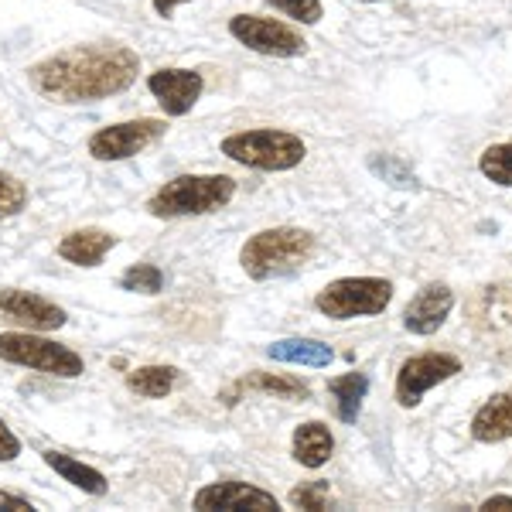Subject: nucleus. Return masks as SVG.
I'll return each instance as SVG.
<instances>
[{"label": "nucleus", "mask_w": 512, "mask_h": 512, "mask_svg": "<svg viewBox=\"0 0 512 512\" xmlns=\"http://www.w3.org/2000/svg\"><path fill=\"white\" fill-rule=\"evenodd\" d=\"M137 72L140 59L127 45H79L31 65L28 79L55 103H96L134 86Z\"/></svg>", "instance_id": "1"}, {"label": "nucleus", "mask_w": 512, "mask_h": 512, "mask_svg": "<svg viewBox=\"0 0 512 512\" xmlns=\"http://www.w3.org/2000/svg\"><path fill=\"white\" fill-rule=\"evenodd\" d=\"M315 253V236L304 233V229H263L246 239L243 253H239V263L253 280H274V277H287L294 274L297 267L311 260Z\"/></svg>", "instance_id": "2"}, {"label": "nucleus", "mask_w": 512, "mask_h": 512, "mask_svg": "<svg viewBox=\"0 0 512 512\" xmlns=\"http://www.w3.org/2000/svg\"><path fill=\"white\" fill-rule=\"evenodd\" d=\"M236 195V181L229 175H181L154 192L147 212L154 219H181V216H205L229 205Z\"/></svg>", "instance_id": "3"}, {"label": "nucleus", "mask_w": 512, "mask_h": 512, "mask_svg": "<svg viewBox=\"0 0 512 512\" xmlns=\"http://www.w3.org/2000/svg\"><path fill=\"white\" fill-rule=\"evenodd\" d=\"M222 154L256 171H291L304 161L308 147H304L301 137L287 134V130L263 127V130H239V134H229L222 140Z\"/></svg>", "instance_id": "4"}, {"label": "nucleus", "mask_w": 512, "mask_h": 512, "mask_svg": "<svg viewBox=\"0 0 512 512\" xmlns=\"http://www.w3.org/2000/svg\"><path fill=\"white\" fill-rule=\"evenodd\" d=\"M393 301V284L383 277H342L315 297V308L335 321L383 315Z\"/></svg>", "instance_id": "5"}, {"label": "nucleus", "mask_w": 512, "mask_h": 512, "mask_svg": "<svg viewBox=\"0 0 512 512\" xmlns=\"http://www.w3.org/2000/svg\"><path fill=\"white\" fill-rule=\"evenodd\" d=\"M0 359L14 362V366H28V369H35V373L62 376V379H76L82 376V369H86L79 352L48 342V338L28 335V332L0 335Z\"/></svg>", "instance_id": "6"}, {"label": "nucleus", "mask_w": 512, "mask_h": 512, "mask_svg": "<svg viewBox=\"0 0 512 512\" xmlns=\"http://www.w3.org/2000/svg\"><path fill=\"white\" fill-rule=\"evenodd\" d=\"M229 35H233L239 45L250 48V52L274 55V59H291V55H301L304 48H308L301 31H294L291 24H284V21L260 18V14H236V18L229 21Z\"/></svg>", "instance_id": "7"}, {"label": "nucleus", "mask_w": 512, "mask_h": 512, "mask_svg": "<svg viewBox=\"0 0 512 512\" xmlns=\"http://www.w3.org/2000/svg\"><path fill=\"white\" fill-rule=\"evenodd\" d=\"M164 120L144 117V120H127V123H113V127L96 130L89 140V154L96 161H127L134 154L147 151L154 140L164 137Z\"/></svg>", "instance_id": "8"}, {"label": "nucleus", "mask_w": 512, "mask_h": 512, "mask_svg": "<svg viewBox=\"0 0 512 512\" xmlns=\"http://www.w3.org/2000/svg\"><path fill=\"white\" fill-rule=\"evenodd\" d=\"M461 373V359L448 352H424L414 355L400 366L396 373V403L400 407H417L420 396H424L431 386L444 383V379Z\"/></svg>", "instance_id": "9"}, {"label": "nucleus", "mask_w": 512, "mask_h": 512, "mask_svg": "<svg viewBox=\"0 0 512 512\" xmlns=\"http://www.w3.org/2000/svg\"><path fill=\"white\" fill-rule=\"evenodd\" d=\"M147 89L158 96L161 110L168 113V117H185V113H192V106L198 99H202L205 79L192 69H161V72H151Z\"/></svg>", "instance_id": "10"}, {"label": "nucleus", "mask_w": 512, "mask_h": 512, "mask_svg": "<svg viewBox=\"0 0 512 512\" xmlns=\"http://www.w3.org/2000/svg\"><path fill=\"white\" fill-rule=\"evenodd\" d=\"M0 315L7 321L35 328V332H55V328L65 325V311L59 304L45 301V297H38L31 291H18V287L0 291Z\"/></svg>", "instance_id": "11"}, {"label": "nucleus", "mask_w": 512, "mask_h": 512, "mask_svg": "<svg viewBox=\"0 0 512 512\" xmlns=\"http://www.w3.org/2000/svg\"><path fill=\"white\" fill-rule=\"evenodd\" d=\"M195 509L270 512V509H277V499L270 492L256 489V485H246V482H216V485H205V489L195 495Z\"/></svg>", "instance_id": "12"}, {"label": "nucleus", "mask_w": 512, "mask_h": 512, "mask_svg": "<svg viewBox=\"0 0 512 512\" xmlns=\"http://www.w3.org/2000/svg\"><path fill=\"white\" fill-rule=\"evenodd\" d=\"M451 308H454L451 287L427 284L424 291L407 304V311H403V325H407V332H414V335H431L444 325V321H448Z\"/></svg>", "instance_id": "13"}, {"label": "nucleus", "mask_w": 512, "mask_h": 512, "mask_svg": "<svg viewBox=\"0 0 512 512\" xmlns=\"http://www.w3.org/2000/svg\"><path fill=\"white\" fill-rule=\"evenodd\" d=\"M113 246H117V236L103 233V229H76V233L62 236L59 256L76 263V267H96Z\"/></svg>", "instance_id": "14"}, {"label": "nucleus", "mask_w": 512, "mask_h": 512, "mask_svg": "<svg viewBox=\"0 0 512 512\" xmlns=\"http://www.w3.org/2000/svg\"><path fill=\"white\" fill-rule=\"evenodd\" d=\"M472 437L482 444H499L512 437V393H499L472 417Z\"/></svg>", "instance_id": "15"}, {"label": "nucleus", "mask_w": 512, "mask_h": 512, "mask_svg": "<svg viewBox=\"0 0 512 512\" xmlns=\"http://www.w3.org/2000/svg\"><path fill=\"white\" fill-rule=\"evenodd\" d=\"M270 359L277 362H291V366H311V369H325L335 362L332 345L318 342V338H284V342L270 345Z\"/></svg>", "instance_id": "16"}, {"label": "nucleus", "mask_w": 512, "mask_h": 512, "mask_svg": "<svg viewBox=\"0 0 512 512\" xmlns=\"http://www.w3.org/2000/svg\"><path fill=\"white\" fill-rule=\"evenodd\" d=\"M335 451V437L325 424L311 420V424H301L294 431V458L301 461L304 468H321Z\"/></svg>", "instance_id": "17"}, {"label": "nucleus", "mask_w": 512, "mask_h": 512, "mask_svg": "<svg viewBox=\"0 0 512 512\" xmlns=\"http://www.w3.org/2000/svg\"><path fill=\"white\" fill-rule=\"evenodd\" d=\"M45 458V465L52 468V472H59L65 482H72L76 489L89 492V495H106V489H110V482L103 478V472H96V468L82 465V461L69 458V454L62 451H45L41 454Z\"/></svg>", "instance_id": "18"}, {"label": "nucleus", "mask_w": 512, "mask_h": 512, "mask_svg": "<svg viewBox=\"0 0 512 512\" xmlns=\"http://www.w3.org/2000/svg\"><path fill=\"white\" fill-rule=\"evenodd\" d=\"M328 393L335 396V410H338V420L345 424H355L362 414V400L369 393V379L362 373H349V376H338L328 383Z\"/></svg>", "instance_id": "19"}, {"label": "nucleus", "mask_w": 512, "mask_h": 512, "mask_svg": "<svg viewBox=\"0 0 512 512\" xmlns=\"http://www.w3.org/2000/svg\"><path fill=\"white\" fill-rule=\"evenodd\" d=\"M127 386L137 396H147V400H161V396H168L178 386V369L175 366H144V369H134V373L127 376Z\"/></svg>", "instance_id": "20"}, {"label": "nucleus", "mask_w": 512, "mask_h": 512, "mask_svg": "<svg viewBox=\"0 0 512 512\" xmlns=\"http://www.w3.org/2000/svg\"><path fill=\"white\" fill-rule=\"evenodd\" d=\"M239 390H260V393H277V396H287V400H304L311 390L301 383V379H291V376H274V373H253L239 383Z\"/></svg>", "instance_id": "21"}, {"label": "nucleus", "mask_w": 512, "mask_h": 512, "mask_svg": "<svg viewBox=\"0 0 512 512\" xmlns=\"http://www.w3.org/2000/svg\"><path fill=\"white\" fill-rule=\"evenodd\" d=\"M478 168H482V175L495 181V185H512V144H495L489 151L482 154V161H478Z\"/></svg>", "instance_id": "22"}, {"label": "nucleus", "mask_w": 512, "mask_h": 512, "mask_svg": "<svg viewBox=\"0 0 512 512\" xmlns=\"http://www.w3.org/2000/svg\"><path fill=\"white\" fill-rule=\"evenodd\" d=\"M123 291H137V294H158L164 287V274L154 263H134L127 274L120 277Z\"/></svg>", "instance_id": "23"}, {"label": "nucleus", "mask_w": 512, "mask_h": 512, "mask_svg": "<svg viewBox=\"0 0 512 512\" xmlns=\"http://www.w3.org/2000/svg\"><path fill=\"white\" fill-rule=\"evenodd\" d=\"M28 205V188L21 185L14 175H4L0 171V219H11Z\"/></svg>", "instance_id": "24"}, {"label": "nucleus", "mask_w": 512, "mask_h": 512, "mask_svg": "<svg viewBox=\"0 0 512 512\" xmlns=\"http://www.w3.org/2000/svg\"><path fill=\"white\" fill-rule=\"evenodd\" d=\"M270 7H277L280 14L301 21V24H318L321 21V0H267Z\"/></svg>", "instance_id": "25"}, {"label": "nucleus", "mask_w": 512, "mask_h": 512, "mask_svg": "<svg viewBox=\"0 0 512 512\" xmlns=\"http://www.w3.org/2000/svg\"><path fill=\"white\" fill-rule=\"evenodd\" d=\"M291 506L297 509H325L328 506V482H308L291 492Z\"/></svg>", "instance_id": "26"}, {"label": "nucleus", "mask_w": 512, "mask_h": 512, "mask_svg": "<svg viewBox=\"0 0 512 512\" xmlns=\"http://www.w3.org/2000/svg\"><path fill=\"white\" fill-rule=\"evenodd\" d=\"M18 454H21V441L14 437L11 427L0 420V465H4V461H14Z\"/></svg>", "instance_id": "27"}, {"label": "nucleus", "mask_w": 512, "mask_h": 512, "mask_svg": "<svg viewBox=\"0 0 512 512\" xmlns=\"http://www.w3.org/2000/svg\"><path fill=\"white\" fill-rule=\"evenodd\" d=\"M0 509H11V512H31V509H35V506H31L28 499H21V495L0 492Z\"/></svg>", "instance_id": "28"}, {"label": "nucleus", "mask_w": 512, "mask_h": 512, "mask_svg": "<svg viewBox=\"0 0 512 512\" xmlns=\"http://www.w3.org/2000/svg\"><path fill=\"white\" fill-rule=\"evenodd\" d=\"M482 509L485 512H492V509H512V495H492V499L482 502Z\"/></svg>", "instance_id": "29"}, {"label": "nucleus", "mask_w": 512, "mask_h": 512, "mask_svg": "<svg viewBox=\"0 0 512 512\" xmlns=\"http://www.w3.org/2000/svg\"><path fill=\"white\" fill-rule=\"evenodd\" d=\"M178 4H185V0H154V11H158L161 18H168V14L175 11Z\"/></svg>", "instance_id": "30"}]
</instances>
